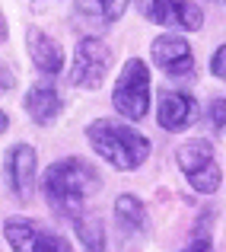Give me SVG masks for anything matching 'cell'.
Returning a JSON list of instances; mask_svg holds the SVG:
<instances>
[{
  "label": "cell",
  "mask_w": 226,
  "mask_h": 252,
  "mask_svg": "<svg viewBox=\"0 0 226 252\" xmlns=\"http://www.w3.org/2000/svg\"><path fill=\"white\" fill-rule=\"evenodd\" d=\"M102 179H99V169L92 166L83 157H64V160H55L42 176V191L48 198V204L67 220H80L83 217V208L92 195L99 191Z\"/></svg>",
  "instance_id": "1"
},
{
  "label": "cell",
  "mask_w": 226,
  "mask_h": 252,
  "mask_svg": "<svg viewBox=\"0 0 226 252\" xmlns=\"http://www.w3.org/2000/svg\"><path fill=\"white\" fill-rule=\"evenodd\" d=\"M13 83H16V77H13V70H6V67H0V93H6V90H13Z\"/></svg>",
  "instance_id": "19"
},
{
  "label": "cell",
  "mask_w": 226,
  "mask_h": 252,
  "mask_svg": "<svg viewBox=\"0 0 226 252\" xmlns=\"http://www.w3.org/2000/svg\"><path fill=\"white\" fill-rule=\"evenodd\" d=\"M115 223L121 230H128V233H147L150 217H147V208H143L141 198L118 195V201H115Z\"/></svg>",
  "instance_id": "13"
},
{
  "label": "cell",
  "mask_w": 226,
  "mask_h": 252,
  "mask_svg": "<svg viewBox=\"0 0 226 252\" xmlns=\"http://www.w3.org/2000/svg\"><path fill=\"white\" fill-rule=\"evenodd\" d=\"M86 141H89L92 154H99L112 169L121 172H134L150 157V137L124 122H112V118H96L86 125Z\"/></svg>",
  "instance_id": "2"
},
{
  "label": "cell",
  "mask_w": 226,
  "mask_h": 252,
  "mask_svg": "<svg viewBox=\"0 0 226 252\" xmlns=\"http://www.w3.org/2000/svg\"><path fill=\"white\" fill-rule=\"evenodd\" d=\"M150 58L163 74L175 77V80L195 74V51H191V45L182 35H172V32L156 35L150 45Z\"/></svg>",
  "instance_id": "7"
},
{
  "label": "cell",
  "mask_w": 226,
  "mask_h": 252,
  "mask_svg": "<svg viewBox=\"0 0 226 252\" xmlns=\"http://www.w3.org/2000/svg\"><path fill=\"white\" fill-rule=\"evenodd\" d=\"M35 176H38V154L29 144H13L6 150V179H10V191L19 201H29L35 191Z\"/></svg>",
  "instance_id": "9"
},
{
  "label": "cell",
  "mask_w": 226,
  "mask_h": 252,
  "mask_svg": "<svg viewBox=\"0 0 226 252\" xmlns=\"http://www.w3.org/2000/svg\"><path fill=\"white\" fill-rule=\"evenodd\" d=\"M207 122L214 131H223L226 128V96H217L214 102L207 105Z\"/></svg>",
  "instance_id": "16"
},
{
  "label": "cell",
  "mask_w": 226,
  "mask_h": 252,
  "mask_svg": "<svg viewBox=\"0 0 226 252\" xmlns=\"http://www.w3.org/2000/svg\"><path fill=\"white\" fill-rule=\"evenodd\" d=\"M3 236L13 252H74L61 233L29 220V217H6Z\"/></svg>",
  "instance_id": "6"
},
{
  "label": "cell",
  "mask_w": 226,
  "mask_h": 252,
  "mask_svg": "<svg viewBox=\"0 0 226 252\" xmlns=\"http://www.w3.org/2000/svg\"><path fill=\"white\" fill-rule=\"evenodd\" d=\"M137 6H141L143 16L159 26L175 23L178 29L188 32H198L204 26V13L195 0H137Z\"/></svg>",
  "instance_id": "8"
},
{
  "label": "cell",
  "mask_w": 226,
  "mask_h": 252,
  "mask_svg": "<svg viewBox=\"0 0 226 252\" xmlns=\"http://www.w3.org/2000/svg\"><path fill=\"white\" fill-rule=\"evenodd\" d=\"M77 223V240L83 252H105V227L99 217H80Z\"/></svg>",
  "instance_id": "14"
},
{
  "label": "cell",
  "mask_w": 226,
  "mask_h": 252,
  "mask_svg": "<svg viewBox=\"0 0 226 252\" xmlns=\"http://www.w3.org/2000/svg\"><path fill=\"white\" fill-rule=\"evenodd\" d=\"M175 163L182 169V176L188 179V185L198 191V195H214L223 182V169L214 157V147H210L204 137H191L182 147L175 150Z\"/></svg>",
  "instance_id": "4"
},
{
  "label": "cell",
  "mask_w": 226,
  "mask_h": 252,
  "mask_svg": "<svg viewBox=\"0 0 226 252\" xmlns=\"http://www.w3.org/2000/svg\"><path fill=\"white\" fill-rule=\"evenodd\" d=\"M96 3H99V13H102L105 23H118V19L124 16L131 0H96Z\"/></svg>",
  "instance_id": "15"
},
{
  "label": "cell",
  "mask_w": 226,
  "mask_h": 252,
  "mask_svg": "<svg viewBox=\"0 0 226 252\" xmlns=\"http://www.w3.org/2000/svg\"><path fill=\"white\" fill-rule=\"evenodd\" d=\"M6 35V23H3V16H0V38Z\"/></svg>",
  "instance_id": "21"
},
{
  "label": "cell",
  "mask_w": 226,
  "mask_h": 252,
  "mask_svg": "<svg viewBox=\"0 0 226 252\" xmlns=\"http://www.w3.org/2000/svg\"><path fill=\"white\" fill-rule=\"evenodd\" d=\"M210 74L226 83V45H220V48L214 51V58H210Z\"/></svg>",
  "instance_id": "17"
},
{
  "label": "cell",
  "mask_w": 226,
  "mask_h": 252,
  "mask_svg": "<svg viewBox=\"0 0 226 252\" xmlns=\"http://www.w3.org/2000/svg\"><path fill=\"white\" fill-rule=\"evenodd\" d=\"M198 115H201V109H198L195 96H188V93H182V90L159 93V102H156V122H159V128L178 134V131L191 128V125L198 122Z\"/></svg>",
  "instance_id": "10"
},
{
  "label": "cell",
  "mask_w": 226,
  "mask_h": 252,
  "mask_svg": "<svg viewBox=\"0 0 226 252\" xmlns=\"http://www.w3.org/2000/svg\"><path fill=\"white\" fill-rule=\"evenodd\" d=\"M23 105H26V115L35 125H42V128L55 125V118L61 115V96H57V90H55L51 80H42V83L32 86V90L26 93Z\"/></svg>",
  "instance_id": "12"
},
{
  "label": "cell",
  "mask_w": 226,
  "mask_h": 252,
  "mask_svg": "<svg viewBox=\"0 0 226 252\" xmlns=\"http://www.w3.org/2000/svg\"><path fill=\"white\" fill-rule=\"evenodd\" d=\"M182 252H214V243H210V236H195V243Z\"/></svg>",
  "instance_id": "18"
},
{
  "label": "cell",
  "mask_w": 226,
  "mask_h": 252,
  "mask_svg": "<svg viewBox=\"0 0 226 252\" xmlns=\"http://www.w3.org/2000/svg\"><path fill=\"white\" fill-rule=\"evenodd\" d=\"M112 64V48L96 35H86L77 42L74 51V67H70V83L77 90H99L109 74Z\"/></svg>",
  "instance_id": "5"
},
{
  "label": "cell",
  "mask_w": 226,
  "mask_h": 252,
  "mask_svg": "<svg viewBox=\"0 0 226 252\" xmlns=\"http://www.w3.org/2000/svg\"><path fill=\"white\" fill-rule=\"evenodd\" d=\"M26 45H29L32 64H35L45 77H57V74H61V67H64V51H61V45H57L48 32H42L38 26H32V29L26 32Z\"/></svg>",
  "instance_id": "11"
},
{
  "label": "cell",
  "mask_w": 226,
  "mask_h": 252,
  "mask_svg": "<svg viewBox=\"0 0 226 252\" xmlns=\"http://www.w3.org/2000/svg\"><path fill=\"white\" fill-rule=\"evenodd\" d=\"M112 105L121 118L141 122L150 112V67L141 58H128L112 90Z\"/></svg>",
  "instance_id": "3"
},
{
  "label": "cell",
  "mask_w": 226,
  "mask_h": 252,
  "mask_svg": "<svg viewBox=\"0 0 226 252\" xmlns=\"http://www.w3.org/2000/svg\"><path fill=\"white\" fill-rule=\"evenodd\" d=\"M6 128H10V115H6V112L3 109H0V134H3V131Z\"/></svg>",
  "instance_id": "20"
}]
</instances>
